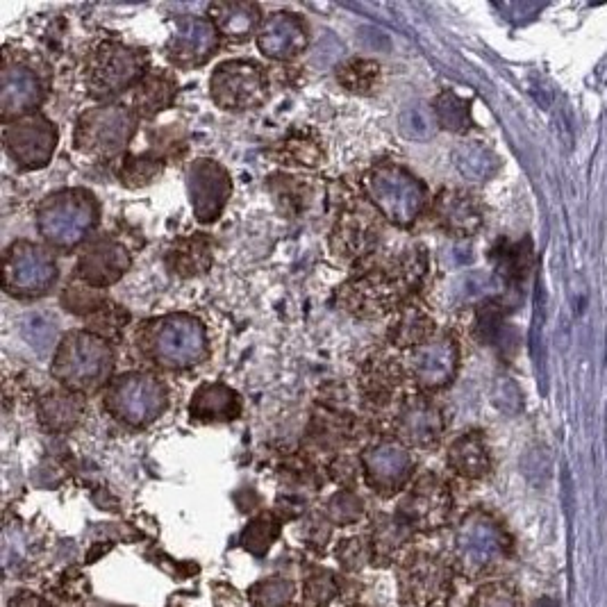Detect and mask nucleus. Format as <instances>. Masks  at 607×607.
<instances>
[{"label": "nucleus", "instance_id": "6ab92c4d", "mask_svg": "<svg viewBox=\"0 0 607 607\" xmlns=\"http://www.w3.org/2000/svg\"><path fill=\"white\" fill-rule=\"evenodd\" d=\"M460 362V348L453 335L442 332L432 335L426 344H421L412 357L414 380L426 392H439L448 387L457 373Z\"/></svg>", "mask_w": 607, "mask_h": 607}, {"label": "nucleus", "instance_id": "72a5a7b5", "mask_svg": "<svg viewBox=\"0 0 607 607\" xmlns=\"http://www.w3.org/2000/svg\"><path fill=\"white\" fill-rule=\"evenodd\" d=\"M382 78V69L378 62L367 60V57H355L337 69V82L351 94L364 96L373 94L378 89Z\"/></svg>", "mask_w": 607, "mask_h": 607}, {"label": "nucleus", "instance_id": "4c0bfd02", "mask_svg": "<svg viewBox=\"0 0 607 607\" xmlns=\"http://www.w3.org/2000/svg\"><path fill=\"white\" fill-rule=\"evenodd\" d=\"M164 169V164L160 160H155L151 155H128L126 162H123L119 178L126 187H144L151 185V182L160 176Z\"/></svg>", "mask_w": 607, "mask_h": 607}, {"label": "nucleus", "instance_id": "79ce46f5", "mask_svg": "<svg viewBox=\"0 0 607 607\" xmlns=\"http://www.w3.org/2000/svg\"><path fill=\"white\" fill-rule=\"evenodd\" d=\"M337 594L335 576L330 571L314 567L305 578V603L307 607H326Z\"/></svg>", "mask_w": 607, "mask_h": 607}, {"label": "nucleus", "instance_id": "58836bf2", "mask_svg": "<svg viewBox=\"0 0 607 607\" xmlns=\"http://www.w3.org/2000/svg\"><path fill=\"white\" fill-rule=\"evenodd\" d=\"M21 337L39 353H48L55 346L57 323L46 314H30L19 323Z\"/></svg>", "mask_w": 607, "mask_h": 607}, {"label": "nucleus", "instance_id": "f03ea898", "mask_svg": "<svg viewBox=\"0 0 607 607\" xmlns=\"http://www.w3.org/2000/svg\"><path fill=\"white\" fill-rule=\"evenodd\" d=\"M137 346L148 362L166 371L194 369L210 355L203 321L191 314H166L144 323Z\"/></svg>", "mask_w": 607, "mask_h": 607}, {"label": "nucleus", "instance_id": "a878e982", "mask_svg": "<svg viewBox=\"0 0 607 607\" xmlns=\"http://www.w3.org/2000/svg\"><path fill=\"white\" fill-rule=\"evenodd\" d=\"M85 410L87 405L82 396L64 389V392H51L41 398L37 417L48 432H69L80 426V421L85 419Z\"/></svg>", "mask_w": 607, "mask_h": 607}, {"label": "nucleus", "instance_id": "473e14b6", "mask_svg": "<svg viewBox=\"0 0 607 607\" xmlns=\"http://www.w3.org/2000/svg\"><path fill=\"white\" fill-rule=\"evenodd\" d=\"M432 335H435L432 319L421 307L410 305L403 310L401 319L394 323L392 332H389V342L398 348H419L421 344H426Z\"/></svg>", "mask_w": 607, "mask_h": 607}, {"label": "nucleus", "instance_id": "f704fd0d", "mask_svg": "<svg viewBox=\"0 0 607 607\" xmlns=\"http://www.w3.org/2000/svg\"><path fill=\"white\" fill-rule=\"evenodd\" d=\"M432 112H435L439 126L448 132H467L473 128L471 103L453 91H442L432 103Z\"/></svg>", "mask_w": 607, "mask_h": 607}, {"label": "nucleus", "instance_id": "4be33fe9", "mask_svg": "<svg viewBox=\"0 0 607 607\" xmlns=\"http://www.w3.org/2000/svg\"><path fill=\"white\" fill-rule=\"evenodd\" d=\"M437 223L453 237H473L482 228V210L467 191L446 189L435 201Z\"/></svg>", "mask_w": 607, "mask_h": 607}, {"label": "nucleus", "instance_id": "393cba45", "mask_svg": "<svg viewBox=\"0 0 607 607\" xmlns=\"http://www.w3.org/2000/svg\"><path fill=\"white\" fill-rule=\"evenodd\" d=\"M378 244V223L371 214L357 210L346 212L332 232V248L339 257H364Z\"/></svg>", "mask_w": 607, "mask_h": 607}, {"label": "nucleus", "instance_id": "2eb2a0df", "mask_svg": "<svg viewBox=\"0 0 607 607\" xmlns=\"http://www.w3.org/2000/svg\"><path fill=\"white\" fill-rule=\"evenodd\" d=\"M187 191L196 219L212 223L219 219L230 201V173L214 160H196L187 169Z\"/></svg>", "mask_w": 607, "mask_h": 607}, {"label": "nucleus", "instance_id": "4468645a", "mask_svg": "<svg viewBox=\"0 0 607 607\" xmlns=\"http://www.w3.org/2000/svg\"><path fill=\"white\" fill-rule=\"evenodd\" d=\"M7 155L26 171L44 169L57 148V128L44 114H30L3 130Z\"/></svg>", "mask_w": 607, "mask_h": 607}, {"label": "nucleus", "instance_id": "7c9ffc66", "mask_svg": "<svg viewBox=\"0 0 607 607\" xmlns=\"http://www.w3.org/2000/svg\"><path fill=\"white\" fill-rule=\"evenodd\" d=\"M401 385L403 371L392 360L369 362V367L362 371V396H367L369 403L387 405Z\"/></svg>", "mask_w": 607, "mask_h": 607}, {"label": "nucleus", "instance_id": "09e8293b", "mask_svg": "<svg viewBox=\"0 0 607 607\" xmlns=\"http://www.w3.org/2000/svg\"><path fill=\"white\" fill-rule=\"evenodd\" d=\"M494 405L505 414H519L523 407V396L517 382L512 378H498L494 385Z\"/></svg>", "mask_w": 607, "mask_h": 607}, {"label": "nucleus", "instance_id": "ddd939ff", "mask_svg": "<svg viewBox=\"0 0 607 607\" xmlns=\"http://www.w3.org/2000/svg\"><path fill=\"white\" fill-rule=\"evenodd\" d=\"M453 512V496L446 482L437 476H423L398 505V521L414 532H432L444 528Z\"/></svg>", "mask_w": 607, "mask_h": 607}, {"label": "nucleus", "instance_id": "7ed1b4c3", "mask_svg": "<svg viewBox=\"0 0 607 607\" xmlns=\"http://www.w3.org/2000/svg\"><path fill=\"white\" fill-rule=\"evenodd\" d=\"M98 219L101 207L91 191L62 189L39 205L37 230L48 246L71 251L96 230Z\"/></svg>", "mask_w": 607, "mask_h": 607}, {"label": "nucleus", "instance_id": "37998d69", "mask_svg": "<svg viewBox=\"0 0 607 607\" xmlns=\"http://www.w3.org/2000/svg\"><path fill=\"white\" fill-rule=\"evenodd\" d=\"M291 596H294V587L285 578H269L257 582L251 592L255 607H287Z\"/></svg>", "mask_w": 607, "mask_h": 607}, {"label": "nucleus", "instance_id": "39448f33", "mask_svg": "<svg viewBox=\"0 0 607 607\" xmlns=\"http://www.w3.org/2000/svg\"><path fill=\"white\" fill-rule=\"evenodd\" d=\"M512 553V539L489 512L473 510L455 532V567L462 576L482 578L501 567Z\"/></svg>", "mask_w": 607, "mask_h": 607}, {"label": "nucleus", "instance_id": "c03bdc74", "mask_svg": "<svg viewBox=\"0 0 607 607\" xmlns=\"http://www.w3.org/2000/svg\"><path fill=\"white\" fill-rule=\"evenodd\" d=\"M128 321H130V314L123 312V307L107 303L101 312H96L94 317H91L89 332H94V335L103 337L107 342V339L121 337V332L128 326Z\"/></svg>", "mask_w": 607, "mask_h": 607}, {"label": "nucleus", "instance_id": "cd10ccee", "mask_svg": "<svg viewBox=\"0 0 607 607\" xmlns=\"http://www.w3.org/2000/svg\"><path fill=\"white\" fill-rule=\"evenodd\" d=\"M210 16L219 35L230 41L251 39L260 26V7L255 3H214Z\"/></svg>", "mask_w": 607, "mask_h": 607}, {"label": "nucleus", "instance_id": "49530a36", "mask_svg": "<svg viewBox=\"0 0 607 607\" xmlns=\"http://www.w3.org/2000/svg\"><path fill=\"white\" fill-rule=\"evenodd\" d=\"M326 514L332 523L346 526V523H355L357 519H362L364 503L351 492H339L328 501Z\"/></svg>", "mask_w": 607, "mask_h": 607}, {"label": "nucleus", "instance_id": "c85d7f7f", "mask_svg": "<svg viewBox=\"0 0 607 607\" xmlns=\"http://www.w3.org/2000/svg\"><path fill=\"white\" fill-rule=\"evenodd\" d=\"M171 271L178 273L182 278L203 276L212 266V244L205 235H191L187 239H180L176 246L171 248L169 257Z\"/></svg>", "mask_w": 607, "mask_h": 607}, {"label": "nucleus", "instance_id": "c9c22d12", "mask_svg": "<svg viewBox=\"0 0 607 607\" xmlns=\"http://www.w3.org/2000/svg\"><path fill=\"white\" fill-rule=\"evenodd\" d=\"M435 130H437L435 112L428 110L423 103L407 105L401 116H398V132H401L405 139L426 141L435 135Z\"/></svg>", "mask_w": 607, "mask_h": 607}, {"label": "nucleus", "instance_id": "603ef678", "mask_svg": "<svg viewBox=\"0 0 607 607\" xmlns=\"http://www.w3.org/2000/svg\"><path fill=\"white\" fill-rule=\"evenodd\" d=\"M448 253H451V262L455 266H462V264L473 262V251H471V248L467 244H453L451 248H448Z\"/></svg>", "mask_w": 607, "mask_h": 607}, {"label": "nucleus", "instance_id": "b1692460", "mask_svg": "<svg viewBox=\"0 0 607 607\" xmlns=\"http://www.w3.org/2000/svg\"><path fill=\"white\" fill-rule=\"evenodd\" d=\"M241 412V398L223 382H205L191 396L189 417L194 423H228Z\"/></svg>", "mask_w": 607, "mask_h": 607}, {"label": "nucleus", "instance_id": "e433bc0d", "mask_svg": "<svg viewBox=\"0 0 607 607\" xmlns=\"http://www.w3.org/2000/svg\"><path fill=\"white\" fill-rule=\"evenodd\" d=\"M280 532V523L278 519L273 517V514L264 512L260 517L253 519L248 523L244 535H241L239 544L246 548V551H251L253 555H264L269 551V546L278 539Z\"/></svg>", "mask_w": 607, "mask_h": 607}, {"label": "nucleus", "instance_id": "3c124183", "mask_svg": "<svg viewBox=\"0 0 607 607\" xmlns=\"http://www.w3.org/2000/svg\"><path fill=\"white\" fill-rule=\"evenodd\" d=\"M526 462H532V469L526 471V476L530 480H546L548 478V469H551V460H548L546 451H532L528 453Z\"/></svg>", "mask_w": 607, "mask_h": 607}, {"label": "nucleus", "instance_id": "9d476101", "mask_svg": "<svg viewBox=\"0 0 607 607\" xmlns=\"http://www.w3.org/2000/svg\"><path fill=\"white\" fill-rule=\"evenodd\" d=\"M398 594L405 607H446L453 596V569L435 553L407 555L398 569Z\"/></svg>", "mask_w": 607, "mask_h": 607}, {"label": "nucleus", "instance_id": "9b49d317", "mask_svg": "<svg viewBox=\"0 0 607 607\" xmlns=\"http://www.w3.org/2000/svg\"><path fill=\"white\" fill-rule=\"evenodd\" d=\"M212 101L226 112H248L264 105L269 96L266 71L253 60H228L210 78Z\"/></svg>", "mask_w": 607, "mask_h": 607}, {"label": "nucleus", "instance_id": "0eeeda50", "mask_svg": "<svg viewBox=\"0 0 607 607\" xmlns=\"http://www.w3.org/2000/svg\"><path fill=\"white\" fill-rule=\"evenodd\" d=\"M105 412L130 428H146L162 417L169 407L164 382L144 371L123 373L110 382L103 396Z\"/></svg>", "mask_w": 607, "mask_h": 607}, {"label": "nucleus", "instance_id": "a18cd8bd", "mask_svg": "<svg viewBox=\"0 0 607 607\" xmlns=\"http://www.w3.org/2000/svg\"><path fill=\"white\" fill-rule=\"evenodd\" d=\"M282 151H285V157L289 162H294L298 166H319L323 160V151L321 144L317 139H312L310 135H294L289 137V141L285 146H282Z\"/></svg>", "mask_w": 607, "mask_h": 607}, {"label": "nucleus", "instance_id": "2f4dec72", "mask_svg": "<svg viewBox=\"0 0 607 607\" xmlns=\"http://www.w3.org/2000/svg\"><path fill=\"white\" fill-rule=\"evenodd\" d=\"M453 164L464 180L478 182V185L492 180L498 171V157L478 141H467V144L457 146L453 151Z\"/></svg>", "mask_w": 607, "mask_h": 607}, {"label": "nucleus", "instance_id": "8fccbe9b", "mask_svg": "<svg viewBox=\"0 0 607 607\" xmlns=\"http://www.w3.org/2000/svg\"><path fill=\"white\" fill-rule=\"evenodd\" d=\"M371 555H373L371 542H367L364 537L348 539V542L339 546V553H337L339 562H342L344 567H348V569H362L364 564L369 562Z\"/></svg>", "mask_w": 607, "mask_h": 607}, {"label": "nucleus", "instance_id": "1a4fd4ad", "mask_svg": "<svg viewBox=\"0 0 607 607\" xmlns=\"http://www.w3.org/2000/svg\"><path fill=\"white\" fill-rule=\"evenodd\" d=\"M137 130V114L123 105H103L87 110L76 123L73 144L80 153L96 160H110V157L126 151L132 135Z\"/></svg>", "mask_w": 607, "mask_h": 607}, {"label": "nucleus", "instance_id": "a19ab883", "mask_svg": "<svg viewBox=\"0 0 607 607\" xmlns=\"http://www.w3.org/2000/svg\"><path fill=\"white\" fill-rule=\"evenodd\" d=\"M62 305L71 314H91V317H94L96 312H101L107 305V298L98 289L80 282V285L66 287L62 296Z\"/></svg>", "mask_w": 607, "mask_h": 607}, {"label": "nucleus", "instance_id": "6e6552de", "mask_svg": "<svg viewBox=\"0 0 607 607\" xmlns=\"http://www.w3.org/2000/svg\"><path fill=\"white\" fill-rule=\"evenodd\" d=\"M148 51L123 41H105L91 55L85 82L91 96L105 98L141 85L148 73Z\"/></svg>", "mask_w": 607, "mask_h": 607}, {"label": "nucleus", "instance_id": "f8f14e48", "mask_svg": "<svg viewBox=\"0 0 607 607\" xmlns=\"http://www.w3.org/2000/svg\"><path fill=\"white\" fill-rule=\"evenodd\" d=\"M57 282L53 255L32 241H14L5 251L3 287L14 298H39Z\"/></svg>", "mask_w": 607, "mask_h": 607}, {"label": "nucleus", "instance_id": "423d86ee", "mask_svg": "<svg viewBox=\"0 0 607 607\" xmlns=\"http://www.w3.org/2000/svg\"><path fill=\"white\" fill-rule=\"evenodd\" d=\"M362 185L376 210L398 228L414 226L428 201L421 180L398 164H373Z\"/></svg>", "mask_w": 607, "mask_h": 607}, {"label": "nucleus", "instance_id": "dca6fc26", "mask_svg": "<svg viewBox=\"0 0 607 607\" xmlns=\"http://www.w3.org/2000/svg\"><path fill=\"white\" fill-rule=\"evenodd\" d=\"M221 35L212 19H198V16H182L176 21L173 35L164 46L169 62L178 69H196V66L212 60L219 51Z\"/></svg>", "mask_w": 607, "mask_h": 607}, {"label": "nucleus", "instance_id": "bb28decb", "mask_svg": "<svg viewBox=\"0 0 607 607\" xmlns=\"http://www.w3.org/2000/svg\"><path fill=\"white\" fill-rule=\"evenodd\" d=\"M448 467L457 476L469 480H482L492 471V455L480 432H467L455 439L453 446L448 448Z\"/></svg>", "mask_w": 607, "mask_h": 607}, {"label": "nucleus", "instance_id": "20e7f679", "mask_svg": "<svg viewBox=\"0 0 607 607\" xmlns=\"http://www.w3.org/2000/svg\"><path fill=\"white\" fill-rule=\"evenodd\" d=\"M114 353L110 342L89 330L69 332L53 357V378L76 394L94 392L110 378Z\"/></svg>", "mask_w": 607, "mask_h": 607}, {"label": "nucleus", "instance_id": "aec40b11", "mask_svg": "<svg viewBox=\"0 0 607 607\" xmlns=\"http://www.w3.org/2000/svg\"><path fill=\"white\" fill-rule=\"evenodd\" d=\"M132 264L130 251L121 241L101 237L82 251L78 260V278L94 289L110 287L126 276Z\"/></svg>", "mask_w": 607, "mask_h": 607}, {"label": "nucleus", "instance_id": "864d4df0", "mask_svg": "<svg viewBox=\"0 0 607 607\" xmlns=\"http://www.w3.org/2000/svg\"><path fill=\"white\" fill-rule=\"evenodd\" d=\"M535 607H560L555 601H551V598H542V601H537Z\"/></svg>", "mask_w": 607, "mask_h": 607}, {"label": "nucleus", "instance_id": "a211bd4d", "mask_svg": "<svg viewBox=\"0 0 607 607\" xmlns=\"http://www.w3.org/2000/svg\"><path fill=\"white\" fill-rule=\"evenodd\" d=\"M362 471L373 492L394 496L410 482L414 460L403 444L380 442L362 453Z\"/></svg>", "mask_w": 607, "mask_h": 607}, {"label": "nucleus", "instance_id": "5701e85b", "mask_svg": "<svg viewBox=\"0 0 607 607\" xmlns=\"http://www.w3.org/2000/svg\"><path fill=\"white\" fill-rule=\"evenodd\" d=\"M444 432V417L437 405L426 398L407 403L398 417V435L405 444L417 448H430L439 442Z\"/></svg>", "mask_w": 607, "mask_h": 607}, {"label": "nucleus", "instance_id": "c756f323", "mask_svg": "<svg viewBox=\"0 0 607 607\" xmlns=\"http://www.w3.org/2000/svg\"><path fill=\"white\" fill-rule=\"evenodd\" d=\"M176 78L164 71H153L141 80V85L135 91V114L151 116L160 114L166 107H171L173 98H176Z\"/></svg>", "mask_w": 607, "mask_h": 607}, {"label": "nucleus", "instance_id": "f257e3e1", "mask_svg": "<svg viewBox=\"0 0 607 607\" xmlns=\"http://www.w3.org/2000/svg\"><path fill=\"white\" fill-rule=\"evenodd\" d=\"M428 273V257L423 248L403 255L401 260L364 273L344 289L346 303L362 317H380L421 287Z\"/></svg>", "mask_w": 607, "mask_h": 607}, {"label": "nucleus", "instance_id": "ea45409f", "mask_svg": "<svg viewBox=\"0 0 607 607\" xmlns=\"http://www.w3.org/2000/svg\"><path fill=\"white\" fill-rule=\"evenodd\" d=\"M469 607H521V594L512 582H487L471 596Z\"/></svg>", "mask_w": 607, "mask_h": 607}, {"label": "nucleus", "instance_id": "de8ad7c7", "mask_svg": "<svg viewBox=\"0 0 607 607\" xmlns=\"http://www.w3.org/2000/svg\"><path fill=\"white\" fill-rule=\"evenodd\" d=\"M498 287V280L487 276V273H469V276L460 278L455 289V298L457 303H473L480 301V298H485L487 294H492Z\"/></svg>", "mask_w": 607, "mask_h": 607}, {"label": "nucleus", "instance_id": "412c9836", "mask_svg": "<svg viewBox=\"0 0 607 607\" xmlns=\"http://www.w3.org/2000/svg\"><path fill=\"white\" fill-rule=\"evenodd\" d=\"M310 46V30L298 14L276 12L266 16L257 32V48L264 57L276 62L294 60Z\"/></svg>", "mask_w": 607, "mask_h": 607}, {"label": "nucleus", "instance_id": "f3484780", "mask_svg": "<svg viewBox=\"0 0 607 607\" xmlns=\"http://www.w3.org/2000/svg\"><path fill=\"white\" fill-rule=\"evenodd\" d=\"M46 91L35 69L12 55L3 57V73H0V114L5 123L19 121L30 116L44 101Z\"/></svg>", "mask_w": 607, "mask_h": 607}]
</instances>
